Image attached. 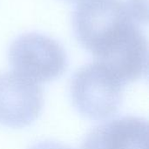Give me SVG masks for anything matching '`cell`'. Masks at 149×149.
<instances>
[{"label": "cell", "instance_id": "cell-6", "mask_svg": "<svg viewBox=\"0 0 149 149\" xmlns=\"http://www.w3.org/2000/svg\"><path fill=\"white\" fill-rule=\"evenodd\" d=\"M31 149H72L70 147L61 144V143H58V142H54V141H44V142H40L38 143L36 145H34Z\"/></svg>", "mask_w": 149, "mask_h": 149}, {"label": "cell", "instance_id": "cell-5", "mask_svg": "<svg viewBox=\"0 0 149 149\" xmlns=\"http://www.w3.org/2000/svg\"><path fill=\"white\" fill-rule=\"evenodd\" d=\"M81 149H148V124L141 117L125 116L94 127Z\"/></svg>", "mask_w": 149, "mask_h": 149}, {"label": "cell", "instance_id": "cell-2", "mask_svg": "<svg viewBox=\"0 0 149 149\" xmlns=\"http://www.w3.org/2000/svg\"><path fill=\"white\" fill-rule=\"evenodd\" d=\"M124 84L105 65L95 61L81 67L71 83L75 108L95 120L115 114L122 101Z\"/></svg>", "mask_w": 149, "mask_h": 149}, {"label": "cell", "instance_id": "cell-4", "mask_svg": "<svg viewBox=\"0 0 149 149\" xmlns=\"http://www.w3.org/2000/svg\"><path fill=\"white\" fill-rule=\"evenodd\" d=\"M43 90L16 72L0 74V124L24 127L32 123L43 107Z\"/></svg>", "mask_w": 149, "mask_h": 149}, {"label": "cell", "instance_id": "cell-3", "mask_svg": "<svg viewBox=\"0 0 149 149\" xmlns=\"http://www.w3.org/2000/svg\"><path fill=\"white\" fill-rule=\"evenodd\" d=\"M8 56L14 72L35 83L53 80L67 67L64 48L53 38L36 32L17 38L9 48Z\"/></svg>", "mask_w": 149, "mask_h": 149}, {"label": "cell", "instance_id": "cell-1", "mask_svg": "<svg viewBox=\"0 0 149 149\" xmlns=\"http://www.w3.org/2000/svg\"><path fill=\"white\" fill-rule=\"evenodd\" d=\"M128 3L82 0L72 25L79 42L124 85L148 74V41Z\"/></svg>", "mask_w": 149, "mask_h": 149}, {"label": "cell", "instance_id": "cell-7", "mask_svg": "<svg viewBox=\"0 0 149 149\" xmlns=\"http://www.w3.org/2000/svg\"><path fill=\"white\" fill-rule=\"evenodd\" d=\"M65 1H69V2H81L82 0H65Z\"/></svg>", "mask_w": 149, "mask_h": 149}]
</instances>
